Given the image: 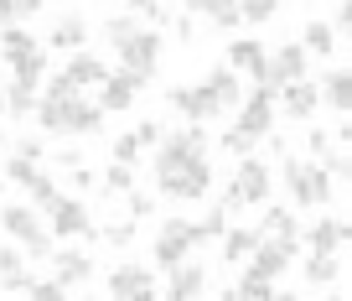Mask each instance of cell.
Wrapping results in <instances>:
<instances>
[{"instance_id": "cell-1", "label": "cell", "mask_w": 352, "mask_h": 301, "mask_svg": "<svg viewBox=\"0 0 352 301\" xmlns=\"http://www.w3.org/2000/svg\"><path fill=\"white\" fill-rule=\"evenodd\" d=\"M280 177H285L290 203H296V208H327V203L337 198V187H331V177H327V167H321V161L285 156V161H280Z\"/></svg>"}, {"instance_id": "cell-2", "label": "cell", "mask_w": 352, "mask_h": 301, "mask_svg": "<svg viewBox=\"0 0 352 301\" xmlns=\"http://www.w3.org/2000/svg\"><path fill=\"white\" fill-rule=\"evenodd\" d=\"M0 229H6V234L21 245L26 260H47V255L57 249L52 229H42V213L26 208V203H6V208H0Z\"/></svg>"}, {"instance_id": "cell-3", "label": "cell", "mask_w": 352, "mask_h": 301, "mask_svg": "<svg viewBox=\"0 0 352 301\" xmlns=\"http://www.w3.org/2000/svg\"><path fill=\"white\" fill-rule=\"evenodd\" d=\"M114 52H120L124 73L145 89V83L155 79V68H161V32H155V26H140V32H135L130 42H120Z\"/></svg>"}, {"instance_id": "cell-4", "label": "cell", "mask_w": 352, "mask_h": 301, "mask_svg": "<svg viewBox=\"0 0 352 301\" xmlns=\"http://www.w3.org/2000/svg\"><path fill=\"white\" fill-rule=\"evenodd\" d=\"M155 182H161V198H171V203H202V198H208V187H212L208 151H202V156H187V167H182V172L155 177Z\"/></svg>"}, {"instance_id": "cell-5", "label": "cell", "mask_w": 352, "mask_h": 301, "mask_svg": "<svg viewBox=\"0 0 352 301\" xmlns=\"http://www.w3.org/2000/svg\"><path fill=\"white\" fill-rule=\"evenodd\" d=\"M192 249H197V223L192 218H166L155 245H151V260L166 270V265H176V260H187Z\"/></svg>"}, {"instance_id": "cell-6", "label": "cell", "mask_w": 352, "mask_h": 301, "mask_svg": "<svg viewBox=\"0 0 352 301\" xmlns=\"http://www.w3.org/2000/svg\"><path fill=\"white\" fill-rule=\"evenodd\" d=\"M104 286H109V296H120V301H151V296H161V286H155V270L135 265V260L114 265Z\"/></svg>"}, {"instance_id": "cell-7", "label": "cell", "mask_w": 352, "mask_h": 301, "mask_svg": "<svg viewBox=\"0 0 352 301\" xmlns=\"http://www.w3.org/2000/svg\"><path fill=\"white\" fill-rule=\"evenodd\" d=\"M166 104H171V110L182 114L187 125H208L212 114H218V99H212V89H208V83H192V89L182 83V89H171V94H166Z\"/></svg>"}, {"instance_id": "cell-8", "label": "cell", "mask_w": 352, "mask_h": 301, "mask_svg": "<svg viewBox=\"0 0 352 301\" xmlns=\"http://www.w3.org/2000/svg\"><path fill=\"white\" fill-rule=\"evenodd\" d=\"M239 130L264 141V135L275 130V94L270 89H254L249 99H239Z\"/></svg>"}, {"instance_id": "cell-9", "label": "cell", "mask_w": 352, "mask_h": 301, "mask_svg": "<svg viewBox=\"0 0 352 301\" xmlns=\"http://www.w3.org/2000/svg\"><path fill=\"white\" fill-rule=\"evenodd\" d=\"M52 239H99V229H94V218H88V208L78 198H63L52 208Z\"/></svg>"}, {"instance_id": "cell-10", "label": "cell", "mask_w": 352, "mask_h": 301, "mask_svg": "<svg viewBox=\"0 0 352 301\" xmlns=\"http://www.w3.org/2000/svg\"><path fill=\"white\" fill-rule=\"evenodd\" d=\"M233 187H239L243 208L270 203V161H259L254 151H249V156H239V177H233Z\"/></svg>"}, {"instance_id": "cell-11", "label": "cell", "mask_w": 352, "mask_h": 301, "mask_svg": "<svg viewBox=\"0 0 352 301\" xmlns=\"http://www.w3.org/2000/svg\"><path fill=\"white\" fill-rule=\"evenodd\" d=\"M275 99H280V110H285L290 120H300V125H311V114L321 110V94H316V83H311V79H290V83H280Z\"/></svg>"}, {"instance_id": "cell-12", "label": "cell", "mask_w": 352, "mask_h": 301, "mask_svg": "<svg viewBox=\"0 0 352 301\" xmlns=\"http://www.w3.org/2000/svg\"><path fill=\"white\" fill-rule=\"evenodd\" d=\"M208 291V270L197 265V260H176V265H166V296L171 301H192Z\"/></svg>"}, {"instance_id": "cell-13", "label": "cell", "mask_w": 352, "mask_h": 301, "mask_svg": "<svg viewBox=\"0 0 352 301\" xmlns=\"http://www.w3.org/2000/svg\"><path fill=\"white\" fill-rule=\"evenodd\" d=\"M300 239H306V255H337L352 239V229L342 218H316L311 229H300Z\"/></svg>"}, {"instance_id": "cell-14", "label": "cell", "mask_w": 352, "mask_h": 301, "mask_svg": "<svg viewBox=\"0 0 352 301\" xmlns=\"http://www.w3.org/2000/svg\"><path fill=\"white\" fill-rule=\"evenodd\" d=\"M264 63H270V83H275V89H280V83H290V79H306V73H311V52H306L300 42H285L275 57H264Z\"/></svg>"}, {"instance_id": "cell-15", "label": "cell", "mask_w": 352, "mask_h": 301, "mask_svg": "<svg viewBox=\"0 0 352 301\" xmlns=\"http://www.w3.org/2000/svg\"><path fill=\"white\" fill-rule=\"evenodd\" d=\"M135 94H140V83H135L124 68H120V73L109 68V73H104V83H99V110H104V114H120V110H130V104H135Z\"/></svg>"}, {"instance_id": "cell-16", "label": "cell", "mask_w": 352, "mask_h": 301, "mask_svg": "<svg viewBox=\"0 0 352 301\" xmlns=\"http://www.w3.org/2000/svg\"><path fill=\"white\" fill-rule=\"evenodd\" d=\"M52 276L63 280V291H73V286H83L88 276H94V255L88 249H52Z\"/></svg>"}, {"instance_id": "cell-17", "label": "cell", "mask_w": 352, "mask_h": 301, "mask_svg": "<svg viewBox=\"0 0 352 301\" xmlns=\"http://www.w3.org/2000/svg\"><path fill=\"white\" fill-rule=\"evenodd\" d=\"M243 265H249L243 276H254V280H280V276H285V265H290V255L275 245V239H259V245H254V255L243 260Z\"/></svg>"}, {"instance_id": "cell-18", "label": "cell", "mask_w": 352, "mask_h": 301, "mask_svg": "<svg viewBox=\"0 0 352 301\" xmlns=\"http://www.w3.org/2000/svg\"><path fill=\"white\" fill-rule=\"evenodd\" d=\"M104 73H109V68H104V57L83 52V47H78V52H73V57L63 63V79L73 83L78 94H83V89H99V83H104Z\"/></svg>"}, {"instance_id": "cell-19", "label": "cell", "mask_w": 352, "mask_h": 301, "mask_svg": "<svg viewBox=\"0 0 352 301\" xmlns=\"http://www.w3.org/2000/svg\"><path fill=\"white\" fill-rule=\"evenodd\" d=\"M316 94H321V104H327V110H337V114H347L352 110V73L347 68H327V73H321V83H316Z\"/></svg>"}, {"instance_id": "cell-20", "label": "cell", "mask_w": 352, "mask_h": 301, "mask_svg": "<svg viewBox=\"0 0 352 301\" xmlns=\"http://www.w3.org/2000/svg\"><path fill=\"white\" fill-rule=\"evenodd\" d=\"M306 286L311 291H337V280H342V249L337 255H306Z\"/></svg>"}, {"instance_id": "cell-21", "label": "cell", "mask_w": 352, "mask_h": 301, "mask_svg": "<svg viewBox=\"0 0 352 301\" xmlns=\"http://www.w3.org/2000/svg\"><path fill=\"white\" fill-rule=\"evenodd\" d=\"M212 89V99H218V110H233V104L243 99V89H239V68H228V63H218L208 73V79H202Z\"/></svg>"}, {"instance_id": "cell-22", "label": "cell", "mask_w": 352, "mask_h": 301, "mask_svg": "<svg viewBox=\"0 0 352 301\" xmlns=\"http://www.w3.org/2000/svg\"><path fill=\"white\" fill-rule=\"evenodd\" d=\"M182 11H197V16H208L212 26H243L239 21V0H182Z\"/></svg>"}, {"instance_id": "cell-23", "label": "cell", "mask_w": 352, "mask_h": 301, "mask_svg": "<svg viewBox=\"0 0 352 301\" xmlns=\"http://www.w3.org/2000/svg\"><path fill=\"white\" fill-rule=\"evenodd\" d=\"M83 42H88V21L83 16H63V21L47 32V47H57V52H78Z\"/></svg>"}, {"instance_id": "cell-24", "label": "cell", "mask_w": 352, "mask_h": 301, "mask_svg": "<svg viewBox=\"0 0 352 301\" xmlns=\"http://www.w3.org/2000/svg\"><path fill=\"white\" fill-rule=\"evenodd\" d=\"M26 280H32L26 255L16 245H6V249H0V291H26Z\"/></svg>"}, {"instance_id": "cell-25", "label": "cell", "mask_w": 352, "mask_h": 301, "mask_svg": "<svg viewBox=\"0 0 352 301\" xmlns=\"http://www.w3.org/2000/svg\"><path fill=\"white\" fill-rule=\"evenodd\" d=\"M218 245H223V260H228V265H243V260L254 255V245H259V229H223Z\"/></svg>"}, {"instance_id": "cell-26", "label": "cell", "mask_w": 352, "mask_h": 301, "mask_svg": "<svg viewBox=\"0 0 352 301\" xmlns=\"http://www.w3.org/2000/svg\"><path fill=\"white\" fill-rule=\"evenodd\" d=\"M11 63V83H26V89H36L47 73V52L36 47V52H21V57H6Z\"/></svg>"}, {"instance_id": "cell-27", "label": "cell", "mask_w": 352, "mask_h": 301, "mask_svg": "<svg viewBox=\"0 0 352 301\" xmlns=\"http://www.w3.org/2000/svg\"><path fill=\"white\" fill-rule=\"evenodd\" d=\"M36 47H42V42H36V37L26 32L21 21H6V26H0V52H6V57H21V52H36Z\"/></svg>"}, {"instance_id": "cell-28", "label": "cell", "mask_w": 352, "mask_h": 301, "mask_svg": "<svg viewBox=\"0 0 352 301\" xmlns=\"http://www.w3.org/2000/svg\"><path fill=\"white\" fill-rule=\"evenodd\" d=\"M300 47H306V52H316V57H331V52H337V32H331V21H306Z\"/></svg>"}, {"instance_id": "cell-29", "label": "cell", "mask_w": 352, "mask_h": 301, "mask_svg": "<svg viewBox=\"0 0 352 301\" xmlns=\"http://www.w3.org/2000/svg\"><path fill=\"white\" fill-rule=\"evenodd\" d=\"M57 203H63V187H57L47 172H36V182H32V208H36V213H52Z\"/></svg>"}, {"instance_id": "cell-30", "label": "cell", "mask_w": 352, "mask_h": 301, "mask_svg": "<svg viewBox=\"0 0 352 301\" xmlns=\"http://www.w3.org/2000/svg\"><path fill=\"white\" fill-rule=\"evenodd\" d=\"M0 99H6V114H16V120H26L36 110V89H26V83H11Z\"/></svg>"}, {"instance_id": "cell-31", "label": "cell", "mask_w": 352, "mask_h": 301, "mask_svg": "<svg viewBox=\"0 0 352 301\" xmlns=\"http://www.w3.org/2000/svg\"><path fill=\"white\" fill-rule=\"evenodd\" d=\"M104 130V110L94 99H78V114H73V135H99Z\"/></svg>"}, {"instance_id": "cell-32", "label": "cell", "mask_w": 352, "mask_h": 301, "mask_svg": "<svg viewBox=\"0 0 352 301\" xmlns=\"http://www.w3.org/2000/svg\"><path fill=\"white\" fill-rule=\"evenodd\" d=\"M316 161H321V167H327V177H331V182H347V177H352V156H347V151H342L337 141H331V145H327V151H321Z\"/></svg>"}, {"instance_id": "cell-33", "label": "cell", "mask_w": 352, "mask_h": 301, "mask_svg": "<svg viewBox=\"0 0 352 301\" xmlns=\"http://www.w3.org/2000/svg\"><path fill=\"white\" fill-rule=\"evenodd\" d=\"M259 63H264V47H259V42H249V37L228 47V68H243V73H254Z\"/></svg>"}, {"instance_id": "cell-34", "label": "cell", "mask_w": 352, "mask_h": 301, "mask_svg": "<svg viewBox=\"0 0 352 301\" xmlns=\"http://www.w3.org/2000/svg\"><path fill=\"white\" fill-rule=\"evenodd\" d=\"M290 223H296V213H290V208H264V218L254 223V229H259V239H275V234H285Z\"/></svg>"}, {"instance_id": "cell-35", "label": "cell", "mask_w": 352, "mask_h": 301, "mask_svg": "<svg viewBox=\"0 0 352 301\" xmlns=\"http://www.w3.org/2000/svg\"><path fill=\"white\" fill-rule=\"evenodd\" d=\"M140 16H130V11H124V16H114V21H104V37H109V47H120V42H130V37L135 32H140Z\"/></svg>"}, {"instance_id": "cell-36", "label": "cell", "mask_w": 352, "mask_h": 301, "mask_svg": "<svg viewBox=\"0 0 352 301\" xmlns=\"http://www.w3.org/2000/svg\"><path fill=\"white\" fill-rule=\"evenodd\" d=\"M36 172H42L36 161L11 156V161H6V187H32V182H36Z\"/></svg>"}, {"instance_id": "cell-37", "label": "cell", "mask_w": 352, "mask_h": 301, "mask_svg": "<svg viewBox=\"0 0 352 301\" xmlns=\"http://www.w3.org/2000/svg\"><path fill=\"white\" fill-rule=\"evenodd\" d=\"M135 187V167H124V161H114L109 172H104V198H120V192Z\"/></svg>"}, {"instance_id": "cell-38", "label": "cell", "mask_w": 352, "mask_h": 301, "mask_svg": "<svg viewBox=\"0 0 352 301\" xmlns=\"http://www.w3.org/2000/svg\"><path fill=\"white\" fill-rule=\"evenodd\" d=\"M99 239L114 245V249H130L135 245V218H120V223H109V229H99Z\"/></svg>"}, {"instance_id": "cell-39", "label": "cell", "mask_w": 352, "mask_h": 301, "mask_svg": "<svg viewBox=\"0 0 352 301\" xmlns=\"http://www.w3.org/2000/svg\"><path fill=\"white\" fill-rule=\"evenodd\" d=\"M21 296H36V301H63L67 291H63V280H57V276H47V280H36V276H32Z\"/></svg>"}, {"instance_id": "cell-40", "label": "cell", "mask_w": 352, "mask_h": 301, "mask_svg": "<svg viewBox=\"0 0 352 301\" xmlns=\"http://www.w3.org/2000/svg\"><path fill=\"white\" fill-rule=\"evenodd\" d=\"M223 229H228V213H223L218 203H212V213H208V218L197 223V245H212V239H218Z\"/></svg>"}, {"instance_id": "cell-41", "label": "cell", "mask_w": 352, "mask_h": 301, "mask_svg": "<svg viewBox=\"0 0 352 301\" xmlns=\"http://www.w3.org/2000/svg\"><path fill=\"white\" fill-rule=\"evenodd\" d=\"M275 6L280 0H239V21H270V16H275Z\"/></svg>"}, {"instance_id": "cell-42", "label": "cell", "mask_w": 352, "mask_h": 301, "mask_svg": "<svg viewBox=\"0 0 352 301\" xmlns=\"http://www.w3.org/2000/svg\"><path fill=\"white\" fill-rule=\"evenodd\" d=\"M218 145H223V151H228V156H249V151H254V145H259V141H254V135H243V130H239V125H233V130H228V135H223V141H218Z\"/></svg>"}, {"instance_id": "cell-43", "label": "cell", "mask_w": 352, "mask_h": 301, "mask_svg": "<svg viewBox=\"0 0 352 301\" xmlns=\"http://www.w3.org/2000/svg\"><path fill=\"white\" fill-rule=\"evenodd\" d=\"M145 156V145L135 141V130L130 135H120V141H114V161H124V167H135V161Z\"/></svg>"}, {"instance_id": "cell-44", "label": "cell", "mask_w": 352, "mask_h": 301, "mask_svg": "<svg viewBox=\"0 0 352 301\" xmlns=\"http://www.w3.org/2000/svg\"><path fill=\"white\" fill-rule=\"evenodd\" d=\"M120 198H124V208H130V218H151V213H155V198H151V192H120Z\"/></svg>"}, {"instance_id": "cell-45", "label": "cell", "mask_w": 352, "mask_h": 301, "mask_svg": "<svg viewBox=\"0 0 352 301\" xmlns=\"http://www.w3.org/2000/svg\"><path fill=\"white\" fill-rule=\"evenodd\" d=\"M331 145V130H321V125H311V141H306V151H311V161L321 156V151H327Z\"/></svg>"}, {"instance_id": "cell-46", "label": "cell", "mask_w": 352, "mask_h": 301, "mask_svg": "<svg viewBox=\"0 0 352 301\" xmlns=\"http://www.w3.org/2000/svg\"><path fill=\"white\" fill-rule=\"evenodd\" d=\"M331 32H337V37L352 32V0H342V6H337V16H331Z\"/></svg>"}, {"instance_id": "cell-47", "label": "cell", "mask_w": 352, "mask_h": 301, "mask_svg": "<svg viewBox=\"0 0 352 301\" xmlns=\"http://www.w3.org/2000/svg\"><path fill=\"white\" fill-rule=\"evenodd\" d=\"M42 151H47V145L36 141V135H26V141H16V156H26V161H42Z\"/></svg>"}, {"instance_id": "cell-48", "label": "cell", "mask_w": 352, "mask_h": 301, "mask_svg": "<svg viewBox=\"0 0 352 301\" xmlns=\"http://www.w3.org/2000/svg\"><path fill=\"white\" fill-rule=\"evenodd\" d=\"M135 141H140V145H155V141H161V125H155V120H140V125H135Z\"/></svg>"}, {"instance_id": "cell-49", "label": "cell", "mask_w": 352, "mask_h": 301, "mask_svg": "<svg viewBox=\"0 0 352 301\" xmlns=\"http://www.w3.org/2000/svg\"><path fill=\"white\" fill-rule=\"evenodd\" d=\"M6 21H21V0H0V26Z\"/></svg>"}, {"instance_id": "cell-50", "label": "cell", "mask_w": 352, "mask_h": 301, "mask_svg": "<svg viewBox=\"0 0 352 301\" xmlns=\"http://www.w3.org/2000/svg\"><path fill=\"white\" fill-rule=\"evenodd\" d=\"M176 42H197V26L187 21V11H182V21H176Z\"/></svg>"}, {"instance_id": "cell-51", "label": "cell", "mask_w": 352, "mask_h": 301, "mask_svg": "<svg viewBox=\"0 0 352 301\" xmlns=\"http://www.w3.org/2000/svg\"><path fill=\"white\" fill-rule=\"evenodd\" d=\"M0 156H6V135H0Z\"/></svg>"}, {"instance_id": "cell-52", "label": "cell", "mask_w": 352, "mask_h": 301, "mask_svg": "<svg viewBox=\"0 0 352 301\" xmlns=\"http://www.w3.org/2000/svg\"><path fill=\"white\" fill-rule=\"evenodd\" d=\"M0 192H6V177H0Z\"/></svg>"}, {"instance_id": "cell-53", "label": "cell", "mask_w": 352, "mask_h": 301, "mask_svg": "<svg viewBox=\"0 0 352 301\" xmlns=\"http://www.w3.org/2000/svg\"><path fill=\"white\" fill-rule=\"evenodd\" d=\"M0 114H6V99H0Z\"/></svg>"}]
</instances>
